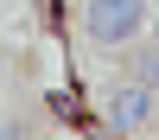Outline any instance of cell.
<instances>
[{"instance_id":"7a4b0ae2","label":"cell","mask_w":159,"mask_h":140,"mask_svg":"<svg viewBox=\"0 0 159 140\" xmlns=\"http://www.w3.org/2000/svg\"><path fill=\"white\" fill-rule=\"evenodd\" d=\"M159 115V89L140 83V76H121V83L102 89V121L115 127V134H134V127H153Z\"/></svg>"},{"instance_id":"5b68a950","label":"cell","mask_w":159,"mask_h":140,"mask_svg":"<svg viewBox=\"0 0 159 140\" xmlns=\"http://www.w3.org/2000/svg\"><path fill=\"white\" fill-rule=\"evenodd\" d=\"M0 13H7V0H0Z\"/></svg>"},{"instance_id":"3957f363","label":"cell","mask_w":159,"mask_h":140,"mask_svg":"<svg viewBox=\"0 0 159 140\" xmlns=\"http://www.w3.org/2000/svg\"><path fill=\"white\" fill-rule=\"evenodd\" d=\"M127 76H140V83H153V89H159V38L127 45Z\"/></svg>"},{"instance_id":"6da1fadb","label":"cell","mask_w":159,"mask_h":140,"mask_svg":"<svg viewBox=\"0 0 159 140\" xmlns=\"http://www.w3.org/2000/svg\"><path fill=\"white\" fill-rule=\"evenodd\" d=\"M147 25V0H83V38L102 51H127Z\"/></svg>"},{"instance_id":"277c9868","label":"cell","mask_w":159,"mask_h":140,"mask_svg":"<svg viewBox=\"0 0 159 140\" xmlns=\"http://www.w3.org/2000/svg\"><path fill=\"white\" fill-rule=\"evenodd\" d=\"M153 38H159V13H153Z\"/></svg>"}]
</instances>
